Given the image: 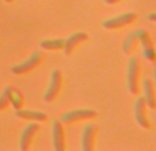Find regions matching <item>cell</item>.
Returning a JSON list of instances; mask_svg holds the SVG:
<instances>
[{
    "label": "cell",
    "mask_w": 156,
    "mask_h": 151,
    "mask_svg": "<svg viewBox=\"0 0 156 151\" xmlns=\"http://www.w3.org/2000/svg\"><path fill=\"white\" fill-rule=\"evenodd\" d=\"M143 92H144V100H145L147 107L155 110L156 109V91H155V85L154 81L151 78L145 77L143 80Z\"/></svg>",
    "instance_id": "10"
},
{
    "label": "cell",
    "mask_w": 156,
    "mask_h": 151,
    "mask_svg": "<svg viewBox=\"0 0 156 151\" xmlns=\"http://www.w3.org/2000/svg\"><path fill=\"white\" fill-rule=\"evenodd\" d=\"M103 2H104L105 4H116V3L122 2V0H103Z\"/></svg>",
    "instance_id": "18"
},
{
    "label": "cell",
    "mask_w": 156,
    "mask_h": 151,
    "mask_svg": "<svg viewBox=\"0 0 156 151\" xmlns=\"http://www.w3.org/2000/svg\"><path fill=\"white\" fill-rule=\"evenodd\" d=\"M41 61H43V54H41L40 51H34L26 61L14 65L12 68H11V72H12L14 74H26V73H29V72H32L33 69L37 68L41 63Z\"/></svg>",
    "instance_id": "4"
},
{
    "label": "cell",
    "mask_w": 156,
    "mask_h": 151,
    "mask_svg": "<svg viewBox=\"0 0 156 151\" xmlns=\"http://www.w3.org/2000/svg\"><path fill=\"white\" fill-rule=\"evenodd\" d=\"M38 129H40V128H38V125L36 124V122H30V124H27L26 127L22 129L21 139H19V149L22 151H27L30 149L32 140Z\"/></svg>",
    "instance_id": "8"
},
{
    "label": "cell",
    "mask_w": 156,
    "mask_h": 151,
    "mask_svg": "<svg viewBox=\"0 0 156 151\" xmlns=\"http://www.w3.org/2000/svg\"><path fill=\"white\" fill-rule=\"evenodd\" d=\"M4 2H7V3H11V2H12V0H4Z\"/></svg>",
    "instance_id": "21"
},
{
    "label": "cell",
    "mask_w": 156,
    "mask_h": 151,
    "mask_svg": "<svg viewBox=\"0 0 156 151\" xmlns=\"http://www.w3.org/2000/svg\"><path fill=\"white\" fill-rule=\"evenodd\" d=\"M140 59L138 57L133 55L129 59L127 65V88L132 95H137L140 91Z\"/></svg>",
    "instance_id": "1"
},
{
    "label": "cell",
    "mask_w": 156,
    "mask_h": 151,
    "mask_svg": "<svg viewBox=\"0 0 156 151\" xmlns=\"http://www.w3.org/2000/svg\"><path fill=\"white\" fill-rule=\"evenodd\" d=\"M10 103L15 110H19V109L23 107V96L21 95V92L14 88L11 89L10 91Z\"/></svg>",
    "instance_id": "16"
},
{
    "label": "cell",
    "mask_w": 156,
    "mask_h": 151,
    "mask_svg": "<svg viewBox=\"0 0 156 151\" xmlns=\"http://www.w3.org/2000/svg\"><path fill=\"white\" fill-rule=\"evenodd\" d=\"M97 117V111L92 110V109H78V110H70L65 113L60 117L59 121L62 124H74L78 121H85V120H92Z\"/></svg>",
    "instance_id": "3"
},
{
    "label": "cell",
    "mask_w": 156,
    "mask_h": 151,
    "mask_svg": "<svg viewBox=\"0 0 156 151\" xmlns=\"http://www.w3.org/2000/svg\"><path fill=\"white\" fill-rule=\"evenodd\" d=\"M137 19V15L134 13H125L121 15L112 17V18H108L105 21L101 22V26L104 29H119V28L127 26V25L133 24V22Z\"/></svg>",
    "instance_id": "5"
},
{
    "label": "cell",
    "mask_w": 156,
    "mask_h": 151,
    "mask_svg": "<svg viewBox=\"0 0 156 151\" xmlns=\"http://www.w3.org/2000/svg\"><path fill=\"white\" fill-rule=\"evenodd\" d=\"M143 30H144V29H137V30H134V32L130 33V35L123 40V44H122V51H123L126 55L133 54V51H134L136 47H137L138 39H140V35L143 33Z\"/></svg>",
    "instance_id": "13"
},
{
    "label": "cell",
    "mask_w": 156,
    "mask_h": 151,
    "mask_svg": "<svg viewBox=\"0 0 156 151\" xmlns=\"http://www.w3.org/2000/svg\"><path fill=\"white\" fill-rule=\"evenodd\" d=\"M148 19H149V21H152V22H156V13H151V14H149Z\"/></svg>",
    "instance_id": "19"
},
{
    "label": "cell",
    "mask_w": 156,
    "mask_h": 151,
    "mask_svg": "<svg viewBox=\"0 0 156 151\" xmlns=\"http://www.w3.org/2000/svg\"><path fill=\"white\" fill-rule=\"evenodd\" d=\"M154 85H155V91H156V69L154 70Z\"/></svg>",
    "instance_id": "20"
},
{
    "label": "cell",
    "mask_w": 156,
    "mask_h": 151,
    "mask_svg": "<svg viewBox=\"0 0 156 151\" xmlns=\"http://www.w3.org/2000/svg\"><path fill=\"white\" fill-rule=\"evenodd\" d=\"M40 47L43 50L58 51V50H63V47H65V40H63V39H45V40L40 41Z\"/></svg>",
    "instance_id": "15"
},
{
    "label": "cell",
    "mask_w": 156,
    "mask_h": 151,
    "mask_svg": "<svg viewBox=\"0 0 156 151\" xmlns=\"http://www.w3.org/2000/svg\"><path fill=\"white\" fill-rule=\"evenodd\" d=\"M134 118L136 122L140 125L141 128L144 129H149L151 128V122L148 120V116H147V105H145V100H144L143 96H137L134 102Z\"/></svg>",
    "instance_id": "6"
},
{
    "label": "cell",
    "mask_w": 156,
    "mask_h": 151,
    "mask_svg": "<svg viewBox=\"0 0 156 151\" xmlns=\"http://www.w3.org/2000/svg\"><path fill=\"white\" fill-rule=\"evenodd\" d=\"M12 89V87H5L4 91L0 95V110H4L8 105H10V91Z\"/></svg>",
    "instance_id": "17"
},
{
    "label": "cell",
    "mask_w": 156,
    "mask_h": 151,
    "mask_svg": "<svg viewBox=\"0 0 156 151\" xmlns=\"http://www.w3.org/2000/svg\"><path fill=\"white\" fill-rule=\"evenodd\" d=\"M52 143H54V149L56 151H65V129H63V124L59 120H55L52 122Z\"/></svg>",
    "instance_id": "9"
},
{
    "label": "cell",
    "mask_w": 156,
    "mask_h": 151,
    "mask_svg": "<svg viewBox=\"0 0 156 151\" xmlns=\"http://www.w3.org/2000/svg\"><path fill=\"white\" fill-rule=\"evenodd\" d=\"M97 128L94 124H86L81 133V150L90 151L94 149V140H96Z\"/></svg>",
    "instance_id": "7"
},
{
    "label": "cell",
    "mask_w": 156,
    "mask_h": 151,
    "mask_svg": "<svg viewBox=\"0 0 156 151\" xmlns=\"http://www.w3.org/2000/svg\"><path fill=\"white\" fill-rule=\"evenodd\" d=\"M62 83H63V78H62V72L59 69H54L51 72V77H49V83L48 87H47L45 92H44V102L49 103L52 100H55V98L59 95L60 88H62Z\"/></svg>",
    "instance_id": "2"
},
{
    "label": "cell",
    "mask_w": 156,
    "mask_h": 151,
    "mask_svg": "<svg viewBox=\"0 0 156 151\" xmlns=\"http://www.w3.org/2000/svg\"><path fill=\"white\" fill-rule=\"evenodd\" d=\"M138 43L143 47L144 58L148 61H156V50L151 40V36L147 30H143V33L140 35V39H138Z\"/></svg>",
    "instance_id": "11"
},
{
    "label": "cell",
    "mask_w": 156,
    "mask_h": 151,
    "mask_svg": "<svg viewBox=\"0 0 156 151\" xmlns=\"http://www.w3.org/2000/svg\"><path fill=\"white\" fill-rule=\"evenodd\" d=\"M15 116L18 117V118L27 120V121H38V122L47 121V114L45 113L34 111V110H25V109H19V110H15Z\"/></svg>",
    "instance_id": "14"
},
{
    "label": "cell",
    "mask_w": 156,
    "mask_h": 151,
    "mask_svg": "<svg viewBox=\"0 0 156 151\" xmlns=\"http://www.w3.org/2000/svg\"><path fill=\"white\" fill-rule=\"evenodd\" d=\"M88 40V35L83 32H76L73 35H70L67 39L65 40V47H63V51L66 55H70L74 51L77 46H80L81 43Z\"/></svg>",
    "instance_id": "12"
}]
</instances>
